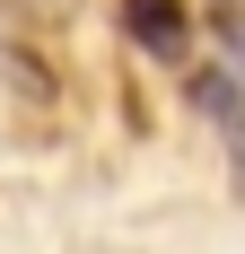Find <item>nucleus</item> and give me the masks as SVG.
<instances>
[{
    "instance_id": "f257e3e1",
    "label": "nucleus",
    "mask_w": 245,
    "mask_h": 254,
    "mask_svg": "<svg viewBox=\"0 0 245 254\" xmlns=\"http://www.w3.org/2000/svg\"><path fill=\"white\" fill-rule=\"evenodd\" d=\"M193 105L210 114V131H219V149H228V193L245 202V79L237 70H193Z\"/></svg>"
},
{
    "instance_id": "7ed1b4c3",
    "label": "nucleus",
    "mask_w": 245,
    "mask_h": 254,
    "mask_svg": "<svg viewBox=\"0 0 245 254\" xmlns=\"http://www.w3.org/2000/svg\"><path fill=\"white\" fill-rule=\"evenodd\" d=\"M228 53H237V79H245V18H228Z\"/></svg>"
},
{
    "instance_id": "20e7f679",
    "label": "nucleus",
    "mask_w": 245,
    "mask_h": 254,
    "mask_svg": "<svg viewBox=\"0 0 245 254\" xmlns=\"http://www.w3.org/2000/svg\"><path fill=\"white\" fill-rule=\"evenodd\" d=\"M228 9H237V0H228Z\"/></svg>"
},
{
    "instance_id": "f03ea898",
    "label": "nucleus",
    "mask_w": 245,
    "mask_h": 254,
    "mask_svg": "<svg viewBox=\"0 0 245 254\" xmlns=\"http://www.w3.org/2000/svg\"><path fill=\"white\" fill-rule=\"evenodd\" d=\"M122 26H131V44L149 62H193V18H184V0H122Z\"/></svg>"
}]
</instances>
